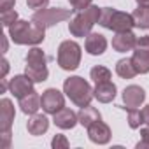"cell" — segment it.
<instances>
[{
  "mask_svg": "<svg viewBox=\"0 0 149 149\" xmlns=\"http://www.w3.org/2000/svg\"><path fill=\"white\" fill-rule=\"evenodd\" d=\"M9 37L14 44L19 46H35L46 39V28L35 25L33 21L18 19L9 26Z\"/></svg>",
  "mask_w": 149,
  "mask_h": 149,
  "instance_id": "cell-1",
  "label": "cell"
},
{
  "mask_svg": "<svg viewBox=\"0 0 149 149\" xmlns=\"http://www.w3.org/2000/svg\"><path fill=\"white\" fill-rule=\"evenodd\" d=\"M63 93L70 98V102H74L79 107L90 105V102L95 98V93H93V88L90 86V83L79 76H72V77L65 79Z\"/></svg>",
  "mask_w": 149,
  "mask_h": 149,
  "instance_id": "cell-2",
  "label": "cell"
},
{
  "mask_svg": "<svg viewBox=\"0 0 149 149\" xmlns=\"http://www.w3.org/2000/svg\"><path fill=\"white\" fill-rule=\"evenodd\" d=\"M100 14L102 9L98 6H90L84 11H79L77 16H74L72 21L68 23V32L74 37H86L91 33V28L100 23Z\"/></svg>",
  "mask_w": 149,
  "mask_h": 149,
  "instance_id": "cell-3",
  "label": "cell"
},
{
  "mask_svg": "<svg viewBox=\"0 0 149 149\" xmlns=\"http://www.w3.org/2000/svg\"><path fill=\"white\" fill-rule=\"evenodd\" d=\"M25 74L33 83H44L49 76V70L46 65V54L40 47H32L26 54V67Z\"/></svg>",
  "mask_w": 149,
  "mask_h": 149,
  "instance_id": "cell-4",
  "label": "cell"
},
{
  "mask_svg": "<svg viewBox=\"0 0 149 149\" xmlns=\"http://www.w3.org/2000/svg\"><path fill=\"white\" fill-rule=\"evenodd\" d=\"M100 25L104 28L112 30V32H126V30H132V26H135L132 14L112 9V7H104L102 9Z\"/></svg>",
  "mask_w": 149,
  "mask_h": 149,
  "instance_id": "cell-5",
  "label": "cell"
},
{
  "mask_svg": "<svg viewBox=\"0 0 149 149\" xmlns=\"http://www.w3.org/2000/svg\"><path fill=\"white\" fill-rule=\"evenodd\" d=\"M56 60L63 70H76L81 63V46L76 40H63L58 47Z\"/></svg>",
  "mask_w": 149,
  "mask_h": 149,
  "instance_id": "cell-6",
  "label": "cell"
},
{
  "mask_svg": "<svg viewBox=\"0 0 149 149\" xmlns=\"http://www.w3.org/2000/svg\"><path fill=\"white\" fill-rule=\"evenodd\" d=\"M65 19H70V11L68 9H61V7H53V9H40L35 11V14L32 16V21L42 28H49L54 26Z\"/></svg>",
  "mask_w": 149,
  "mask_h": 149,
  "instance_id": "cell-7",
  "label": "cell"
},
{
  "mask_svg": "<svg viewBox=\"0 0 149 149\" xmlns=\"http://www.w3.org/2000/svg\"><path fill=\"white\" fill-rule=\"evenodd\" d=\"M132 63H133L137 74H147L149 72V35L137 37Z\"/></svg>",
  "mask_w": 149,
  "mask_h": 149,
  "instance_id": "cell-8",
  "label": "cell"
},
{
  "mask_svg": "<svg viewBox=\"0 0 149 149\" xmlns=\"http://www.w3.org/2000/svg\"><path fill=\"white\" fill-rule=\"evenodd\" d=\"M40 105L46 114H56L65 107V98L56 88H47L40 97Z\"/></svg>",
  "mask_w": 149,
  "mask_h": 149,
  "instance_id": "cell-9",
  "label": "cell"
},
{
  "mask_svg": "<svg viewBox=\"0 0 149 149\" xmlns=\"http://www.w3.org/2000/svg\"><path fill=\"white\" fill-rule=\"evenodd\" d=\"M146 100V91L137 86V84H132V86H126L125 91H123V104H125V109H137L142 105V102Z\"/></svg>",
  "mask_w": 149,
  "mask_h": 149,
  "instance_id": "cell-10",
  "label": "cell"
},
{
  "mask_svg": "<svg viewBox=\"0 0 149 149\" xmlns=\"http://www.w3.org/2000/svg\"><path fill=\"white\" fill-rule=\"evenodd\" d=\"M137 44V37L132 30L126 32H116V35L112 37V49L118 53H126L132 51Z\"/></svg>",
  "mask_w": 149,
  "mask_h": 149,
  "instance_id": "cell-11",
  "label": "cell"
},
{
  "mask_svg": "<svg viewBox=\"0 0 149 149\" xmlns=\"http://www.w3.org/2000/svg\"><path fill=\"white\" fill-rule=\"evenodd\" d=\"M14 105L9 98H2L0 100V133H7L11 132L13 121H14Z\"/></svg>",
  "mask_w": 149,
  "mask_h": 149,
  "instance_id": "cell-12",
  "label": "cell"
},
{
  "mask_svg": "<svg viewBox=\"0 0 149 149\" xmlns=\"http://www.w3.org/2000/svg\"><path fill=\"white\" fill-rule=\"evenodd\" d=\"M9 91L16 97V98H21L25 95H28L30 91H33V81L26 76H14L9 83Z\"/></svg>",
  "mask_w": 149,
  "mask_h": 149,
  "instance_id": "cell-13",
  "label": "cell"
},
{
  "mask_svg": "<svg viewBox=\"0 0 149 149\" xmlns=\"http://www.w3.org/2000/svg\"><path fill=\"white\" fill-rule=\"evenodd\" d=\"M111 128L100 119V121H97V123H93L90 128H88V137H90V140L91 142H95V144H98V146H104V144H107L109 140H111Z\"/></svg>",
  "mask_w": 149,
  "mask_h": 149,
  "instance_id": "cell-14",
  "label": "cell"
},
{
  "mask_svg": "<svg viewBox=\"0 0 149 149\" xmlns=\"http://www.w3.org/2000/svg\"><path fill=\"white\" fill-rule=\"evenodd\" d=\"M54 118H53V121H54V125L58 126V128H61V130H72L74 126H76L77 123H79V116L74 112L72 109H61V111H58L56 114H53Z\"/></svg>",
  "mask_w": 149,
  "mask_h": 149,
  "instance_id": "cell-15",
  "label": "cell"
},
{
  "mask_svg": "<svg viewBox=\"0 0 149 149\" xmlns=\"http://www.w3.org/2000/svg\"><path fill=\"white\" fill-rule=\"evenodd\" d=\"M95 93V98L102 104H109L116 98V93H118V88L112 81H105V83H98L93 90Z\"/></svg>",
  "mask_w": 149,
  "mask_h": 149,
  "instance_id": "cell-16",
  "label": "cell"
},
{
  "mask_svg": "<svg viewBox=\"0 0 149 149\" xmlns=\"http://www.w3.org/2000/svg\"><path fill=\"white\" fill-rule=\"evenodd\" d=\"M84 47H86V51H88L90 54L100 56V54L107 49V39H105L102 33H90V35H86Z\"/></svg>",
  "mask_w": 149,
  "mask_h": 149,
  "instance_id": "cell-17",
  "label": "cell"
},
{
  "mask_svg": "<svg viewBox=\"0 0 149 149\" xmlns=\"http://www.w3.org/2000/svg\"><path fill=\"white\" fill-rule=\"evenodd\" d=\"M47 128H49V119L44 114H32V118L26 123V130L33 137H39V135L46 133Z\"/></svg>",
  "mask_w": 149,
  "mask_h": 149,
  "instance_id": "cell-18",
  "label": "cell"
},
{
  "mask_svg": "<svg viewBox=\"0 0 149 149\" xmlns=\"http://www.w3.org/2000/svg\"><path fill=\"white\" fill-rule=\"evenodd\" d=\"M19 107H21V111H23L25 114H28V116L37 114V111L42 107V105H40V97H39V93H37V91H30L28 95L21 97V98H19Z\"/></svg>",
  "mask_w": 149,
  "mask_h": 149,
  "instance_id": "cell-19",
  "label": "cell"
},
{
  "mask_svg": "<svg viewBox=\"0 0 149 149\" xmlns=\"http://www.w3.org/2000/svg\"><path fill=\"white\" fill-rule=\"evenodd\" d=\"M79 123L83 125V126H86V128H90L93 123H97V121H100L102 119V114L98 112V109H95V107H90V105H86V107H81V111H79Z\"/></svg>",
  "mask_w": 149,
  "mask_h": 149,
  "instance_id": "cell-20",
  "label": "cell"
},
{
  "mask_svg": "<svg viewBox=\"0 0 149 149\" xmlns=\"http://www.w3.org/2000/svg\"><path fill=\"white\" fill-rule=\"evenodd\" d=\"M116 74L123 79H132L137 76V70L132 63V58H123L116 63Z\"/></svg>",
  "mask_w": 149,
  "mask_h": 149,
  "instance_id": "cell-21",
  "label": "cell"
},
{
  "mask_svg": "<svg viewBox=\"0 0 149 149\" xmlns=\"http://www.w3.org/2000/svg\"><path fill=\"white\" fill-rule=\"evenodd\" d=\"M132 16H133V23H135L137 28H142V30H147L149 28V7L139 6L132 13Z\"/></svg>",
  "mask_w": 149,
  "mask_h": 149,
  "instance_id": "cell-22",
  "label": "cell"
},
{
  "mask_svg": "<svg viewBox=\"0 0 149 149\" xmlns=\"http://www.w3.org/2000/svg\"><path fill=\"white\" fill-rule=\"evenodd\" d=\"M90 76H91V79H93V81L98 84V83H105V81H111L112 74H111V70H109L107 67H104V65H97V67H93V68H91Z\"/></svg>",
  "mask_w": 149,
  "mask_h": 149,
  "instance_id": "cell-23",
  "label": "cell"
},
{
  "mask_svg": "<svg viewBox=\"0 0 149 149\" xmlns=\"http://www.w3.org/2000/svg\"><path fill=\"white\" fill-rule=\"evenodd\" d=\"M142 123H144L142 111H139V109H128V125H130V128L137 130V128H140Z\"/></svg>",
  "mask_w": 149,
  "mask_h": 149,
  "instance_id": "cell-24",
  "label": "cell"
},
{
  "mask_svg": "<svg viewBox=\"0 0 149 149\" xmlns=\"http://www.w3.org/2000/svg\"><path fill=\"white\" fill-rule=\"evenodd\" d=\"M0 19H2V25H4L6 28H9L13 23H16V21H18V13H16L14 9H11V11H6V13H2Z\"/></svg>",
  "mask_w": 149,
  "mask_h": 149,
  "instance_id": "cell-25",
  "label": "cell"
},
{
  "mask_svg": "<svg viewBox=\"0 0 149 149\" xmlns=\"http://www.w3.org/2000/svg\"><path fill=\"white\" fill-rule=\"evenodd\" d=\"M51 146L54 149H67L68 147V140H67L65 135H54L53 140H51Z\"/></svg>",
  "mask_w": 149,
  "mask_h": 149,
  "instance_id": "cell-26",
  "label": "cell"
},
{
  "mask_svg": "<svg viewBox=\"0 0 149 149\" xmlns=\"http://www.w3.org/2000/svg\"><path fill=\"white\" fill-rule=\"evenodd\" d=\"M149 147V125L146 128H140V142L137 144V149Z\"/></svg>",
  "mask_w": 149,
  "mask_h": 149,
  "instance_id": "cell-27",
  "label": "cell"
},
{
  "mask_svg": "<svg viewBox=\"0 0 149 149\" xmlns=\"http://www.w3.org/2000/svg\"><path fill=\"white\" fill-rule=\"evenodd\" d=\"M68 2H70V6L74 7V11H84L86 7L91 6L93 0H68Z\"/></svg>",
  "mask_w": 149,
  "mask_h": 149,
  "instance_id": "cell-28",
  "label": "cell"
},
{
  "mask_svg": "<svg viewBox=\"0 0 149 149\" xmlns=\"http://www.w3.org/2000/svg\"><path fill=\"white\" fill-rule=\"evenodd\" d=\"M49 4V0H26V6L33 11H40V9H46Z\"/></svg>",
  "mask_w": 149,
  "mask_h": 149,
  "instance_id": "cell-29",
  "label": "cell"
},
{
  "mask_svg": "<svg viewBox=\"0 0 149 149\" xmlns=\"http://www.w3.org/2000/svg\"><path fill=\"white\" fill-rule=\"evenodd\" d=\"M14 4H16V0H0V11L2 13L11 11V9H14Z\"/></svg>",
  "mask_w": 149,
  "mask_h": 149,
  "instance_id": "cell-30",
  "label": "cell"
},
{
  "mask_svg": "<svg viewBox=\"0 0 149 149\" xmlns=\"http://www.w3.org/2000/svg\"><path fill=\"white\" fill-rule=\"evenodd\" d=\"M7 72H9V61L4 58V60H2V74H0V79H4V77L7 76Z\"/></svg>",
  "mask_w": 149,
  "mask_h": 149,
  "instance_id": "cell-31",
  "label": "cell"
},
{
  "mask_svg": "<svg viewBox=\"0 0 149 149\" xmlns=\"http://www.w3.org/2000/svg\"><path fill=\"white\" fill-rule=\"evenodd\" d=\"M142 116H144V123H146V125H149V104L142 109Z\"/></svg>",
  "mask_w": 149,
  "mask_h": 149,
  "instance_id": "cell-32",
  "label": "cell"
},
{
  "mask_svg": "<svg viewBox=\"0 0 149 149\" xmlns=\"http://www.w3.org/2000/svg\"><path fill=\"white\" fill-rule=\"evenodd\" d=\"M0 81H2V93H6V90L9 88V84H7V81H6V77H4V79H0Z\"/></svg>",
  "mask_w": 149,
  "mask_h": 149,
  "instance_id": "cell-33",
  "label": "cell"
},
{
  "mask_svg": "<svg viewBox=\"0 0 149 149\" xmlns=\"http://www.w3.org/2000/svg\"><path fill=\"white\" fill-rule=\"evenodd\" d=\"M137 4H139V6H146V7H149V0H137Z\"/></svg>",
  "mask_w": 149,
  "mask_h": 149,
  "instance_id": "cell-34",
  "label": "cell"
},
{
  "mask_svg": "<svg viewBox=\"0 0 149 149\" xmlns=\"http://www.w3.org/2000/svg\"><path fill=\"white\" fill-rule=\"evenodd\" d=\"M7 51V39L4 37V49H2V53H6Z\"/></svg>",
  "mask_w": 149,
  "mask_h": 149,
  "instance_id": "cell-35",
  "label": "cell"
}]
</instances>
